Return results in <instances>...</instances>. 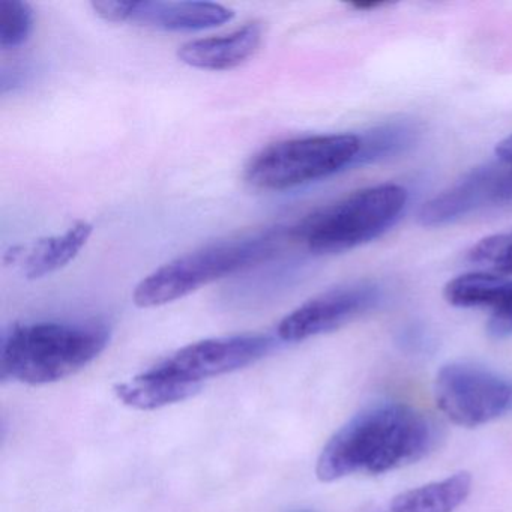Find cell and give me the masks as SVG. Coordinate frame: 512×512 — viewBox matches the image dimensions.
<instances>
[{
    "label": "cell",
    "mask_w": 512,
    "mask_h": 512,
    "mask_svg": "<svg viewBox=\"0 0 512 512\" xmlns=\"http://www.w3.org/2000/svg\"><path fill=\"white\" fill-rule=\"evenodd\" d=\"M440 433L436 422L403 403H380L362 410L329 439L317 460L320 481L355 473L380 475L427 457Z\"/></svg>",
    "instance_id": "6da1fadb"
},
{
    "label": "cell",
    "mask_w": 512,
    "mask_h": 512,
    "mask_svg": "<svg viewBox=\"0 0 512 512\" xmlns=\"http://www.w3.org/2000/svg\"><path fill=\"white\" fill-rule=\"evenodd\" d=\"M104 323L37 322L16 325L0 344V379L47 385L73 376L106 349Z\"/></svg>",
    "instance_id": "7a4b0ae2"
},
{
    "label": "cell",
    "mask_w": 512,
    "mask_h": 512,
    "mask_svg": "<svg viewBox=\"0 0 512 512\" xmlns=\"http://www.w3.org/2000/svg\"><path fill=\"white\" fill-rule=\"evenodd\" d=\"M284 233L266 230L203 245L146 275L133 293L139 308L163 307L215 281L271 260L283 248Z\"/></svg>",
    "instance_id": "3957f363"
},
{
    "label": "cell",
    "mask_w": 512,
    "mask_h": 512,
    "mask_svg": "<svg viewBox=\"0 0 512 512\" xmlns=\"http://www.w3.org/2000/svg\"><path fill=\"white\" fill-rule=\"evenodd\" d=\"M406 203L407 190L401 185L362 188L305 217L292 236L320 256L344 253L388 232Z\"/></svg>",
    "instance_id": "277c9868"
},
{
    "label": "cell",
    "mask_w": 512,
    "mask_h": 512,
    "mask_svg": "<svg viewBox=\"0 0 512 512\" xmlns=\"http://www.w3.org/2000/svg\"><path fill=\"white\" fill-rule=\"evenodd\" d=\"M361 152V137L328 134L272 143L245 167V181L262 191H286L329 178L353 166Z\"/></svg>",
    "instance_id": "5b68a950"
},
{
    "label": "cell",
    "mask_w": 512,
    "mask_h": 512,
    "mask_svg": "<svg viewBox=\"0 0 512 512\" xmlns=\"http://www.w3.org/2000/svg\"><path fill=\"white\" fill-rule=\"evenodd\" d=\"M434 398L454 424L479 427L512 413V379L481 365L452 362L437 373Z\"/></svg>",
    "instance_id": "8992f818"
},
{
    "label": "cell",
    "mask_w": 512,
    "mask_h": 512,
    "mask_svg": "<svg viewBox=\"0 0 512 512\" xmlns=\"http://www.w3.org/2000/svg\"><path fill=\"white\" fill-rule=\"evenodd\" d=\"M382 290L371 281L344 284L326 290L299 305L278 325V338L299 343L343 328L379 305Z\"/></svg>",
    "instance_id": "52a82bcc"
},
{
    "label": "cell",
    "mask_w": 512,
    "mask_h": 512,
    "mask_svg": "<svg viewBox=\"0 0 512 512\" xmlns=\"http://www.w3.org/2000/svg\"><path fill=\"white\" fill-rule=\"evenodd\" d=\"M511 203L512 169L496 158L470 170L448 190L425 203L419 221L425 227L446 226L488 206Z\"/></svg>",
    "instance_id": "ba28073f"
},
{
    "label": "cell",
    "mask_w": 512,
    "mask_h": 512,
    "mask_svg": "<svg viewBox=\"0 0 512 512\" xmlns=\"http://www.w3.org/2000/svg\"><path fill=\"white\" fill-rule=\"evenodd\" d=\"M92 10L109 23H133L167 32H193L218 28L232 22L230 8L211 2H160V0H103L92 2Z\"/></svg>",
    "instance_id": "9c48e42d"
},
{
    "label": "cell",
    "mask_w": 512,
    "mask_h": 512,
    "mask_svg": "<svg viewBox=\"0 0 512 512\" xmlns=\"http://www.w3.org/2000/svg\"><path fill=\"white\" fill-rule=\"evenodd\" d=\"M274 346V338L268 335L209 338L182 347L160 365L188 382L202 385L203 380L254 364L265 358Z\"/></svg>",
    "instance_id": "30bf717a"
},
{
    "label": "cell",
    "mask_w": 512,
    "mask_h": 512,
    "mask_svg": "<svg viewBox=\"0 0 512 512\" xmlns=\"http://www.w3.org/2000/svg\"><path fill=\"white\" fill-rule=\"evenodd\" d=\"M92 232L91 223L77 221L59 235L11 247L5 251L4 265L25 280H41L70 265L86 247Z\"/></svg>",
    "instance_id": "8fae6325"
},
{
    "label": "cell",
    "mask_w": 512,
    "mask_h": 512,
    "mask_svg": "<svg viewBox=\"0 0 512 512\" xmlns=\"http://www.w3.org/2000/svg\"><path fill=\"white\" fill-rule=\"evenodd\" d=\"M443 296L454 307L490 310L487 329L491 337L500 340L512 335V278L470 272L449 281Z\"/></svg>",
    "instance_id": "7c38bea8"
},
{
    "label": "cell",
    "mask_w": 512,
    "mask_h": 512,
    "mask_svg": "<svg viewBox=\"0 0 512 512\" xmlns=\"http://www.w3.org/2000/svg\"><path fill=\"white\" fill-rule=\"evenodd\" d=\"M262 40V25L251 22L227 35L185 43L179 47L178 58L196 70H235L256 55Z\"/></svg>",
    "instance_id": "4fadbf2b"
},
{
    "label": "cell",
    "mask_w": 512,
    "mask_h": 512,
    "mask_svg": "<svg viewBox=\"0 0 512 512\" xmlns=\"http://www.w3.org/2000/svg\"><path fill=\"white\" fill-rule=\"evenodd\" d=\"M200 388L202 385L199 383L188 382L157 365L128 382L119 383L115 392L125 406L137 410H155L187 400Z\"/></svg>",
    "instance_id": "5bb4252c"
},
{
    "label": "cell",
    "mask_w": 512,
    "mask_h": 512,
    "mask_svg": "<svg viewBox=\"0 0 512 512\" xmlns=\"http://www.w3.org/2000/svg\"><path fill=\"white\" fill-rule=\"evenodd\" d=\"M469 472H458L442 481L430 482L398 494L389 503L388 512H454L472 491Z\"/></svg>",
    "instance_id": "9a60e30c"
},
{
    "label": "cell",
    "mask_w": 512,
    "mask_h": 512,
    "mask_svg": "<svg viewBox=\"0 0 512 512\" xmlns=\"http://www.w3.org/2000/svg\"><path fill=\"white\" fill-rule=\"evenodd\" d=\"M419 130L409 121L391 122L374 128L367 136L361 137V152L356 164L374 163L394 157L416 142Z\"/></svg>",
    "instance_id": "2e32d148"
},
{
    "label": "cell",
    "mask_w": 512,
    "mask_h": 512,
    "mask_svg": "<svg viewBox=\"0 0 512 512\" xmlns=\"http://www.w3.org/2000/svg\"><path fill=\"white\" fill-rule=\"evenodd\" d=\"M467 260L481 271L500 277L512 275V230L481 239L467 251Z\"/></svg>",
    "instance_id": "e0dca14e"
},
{
    "label": "cell",
    "mask_w": 512,
    "mask_h": 512,
    "mask_svg": "<svg viewBox=\"0 0 512 512\" xmlns=\"http://www.w3.org/2000/svg\"><path fill=\"white\" fill-rule=\"evenodd\" d=\"M34 29V11L22 0L0 2V47L14 50L22 47Z\"/></svg>",
    "instance_id": "ac0fdd59"
},
{
    "label": "cell",
    "mask_w": 512,
    "mask_h": 512,
    "mask_svg": "<svg viewBox=\"0 0 512 512\" xmlns=\"http://www.w3.org/2000/svg\"><path fill=\"white\" fill-rule=\"evenodd\" d=\"M496 158L506 164L509 169H512V136L506 137L497 145Z\"/></svg>",
    "instance_id": "d6986e66"
},
{
    "label": "cell",
    "mask_w": 512,
    "mask_h": 512,
    "mask_svg": "<svg viewBox=\"0 0 512 512\" xmlns=\"http://www.w3.org/2000/svg\"><path fill=\"white\" fill-rule=\"evenodd\" d=\"M292 512H314V511H311V509H298V511H292Z\"/></svg>",
    "instance_id": "ffe728a7"
}]
</instances>
